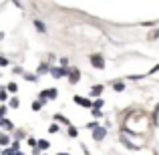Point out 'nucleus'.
<instances>
[{
    "label": "nucleus",
    "mask_w": 159,
    "mask_h": 155,
    "mask_svg": "<svg viewBox=\"0 0 159 155\" xmlns=\"http://www.w3.org/2000/svg\"><path fill=\"white\" fill-rule=\"evenodd\" d=\"M121 143H123L127 149H133V151H135V149H141V145L135 143V133L129 135V131H125V129L121 131Z\"/></svg>",
    "instance_id": "1"
},
{
    "label": "nucleus",
    "mask_w": 159,
    "mask_h": 155,
    "mask_svg": "<svg viewBox=\"0 0 159 155\" xmlns=\"http://www.w3.org/2000/svg\"><path fill=\"white\" fill-rule=\"evenodd\" d=\"M58 97V89H44V91H40V95H39V101L40 103H47V101H54V99Z\"/></svg>",
    "instance_id": "2"
},
{
    "label": "nucleus",
    "mask_w": 159,
    "mask_h": 155,
    "mask_svg": "<svg viewBox=\"0 0 159 155\" xmlns=\"http://www.w3.org/2000/svg\"><path fill=\"white\" fill-rule=\"evenodd\" d=\"M91 133H93V139L97 141V143H101V141H103V139L107 137V127H103V125H99V127L95 129V131H91Z\"/></svg>",
    "instance_id": "3"
},
{
    "label": "nucleus",
    "mask_w": 159,
    "mask_h": 155,
    "mask_svg": "<svg viewBox=\"0 0 159 155\" xmlns=\"http://www.w3.org/2000/svg\"><path fill=\"white\" fill-rule=\"evenodd\" d=\"M66 79H69L70 85H77L79 79H81V73H79V69H69V71H66Z\"/></svg>",
    "instance_id": "4"
},
{
    "label": "nucleus",
    "mask_w": 159,
    "mask_h": 155,
    "mask_svg": "<svg viewBox=\"0 0 159 155\" xmlns=\"http://www.w3.org/2000/svg\"><path fill=\"white\" fill-rule=\"evenodd\" d=\"M91 65H93L95 69H105V58H103V54H91Z\"/></svg>",
    "instance_id": "5"
},
{
    "label": "nucleus",
    "mask_w": 159,
    "mask_h": 155,
    "mask_svg": "<svg viewBox=\"0 0 159 155\" xmlns=\"http://www.w3.org/2000/svg\"><path fill=\"white\" fill-rule=\"evenodd\" d=\"M77 105H81V107H87V109H93V101L91 99H87V97H81V95H75V99H73Z\"/></svg>",
    "instance_id": "6"
},
{
    "label": "nucleus",
    "mask_w": 159,
    "mask_h": 155,
    "mask_svg": "<svg viewBox=\"0 0 159 155\" xmlns=\"http://www.w3.org/2000/svg\"><path fill=\"white\" fill-rule=\"evenodd\" d=\"M66 71H69V69H61V66H51V77H52V79H62V77H66Z\"/></svg>",
    "instance_id": "7"
},
{
    "label": "nucleus",
    "mask_w": 159,
    "mask_h": 155,
    "mask_svg": "<svg viewBox=\"0 0 159 155\" xmlns=\"http://www.w3.org/2000/svg\"><path fill=\"white\" fill-rule=\"evenodd\" d=\"M47 73H51V65L48 62H43V65H39V69H36V75H47Z\"/></svg>",
    "instance_id": "8"
},
{
    "label": "nucleus",
    "mask_w": 159,
    "mask_h": 155,
    "mask_svg": "<svg viewBox=\"0 0 159 155\" xmlns=\"http://www.w3.org/2000/svg\"><path fill=\"white\" fill-rule=\"evenodd\" d=\"M0 127H2L4 131H14V123H12V121H8V119H4L2 123H0Z\"/></svg>",
    "instance_id": "9"
},
{
    "label": "nucleus",
    "mask_w": 159,
    "mask_h": 155,
    "mask_svg": "<svg viewBox=\"0 0 159 155\" xmlns=\"http://www.w3.org/2000/svg\"><path fill=\"white\" fill-rule=\"evenodd\" d=\"M54 121H57V123H62V125H66V127H73V125H70V121L66 119L65 115H54Z\"/></svg>",
    "instance_id": "10"
},
{
    "label": "nucleus",
    "mask_w": 159,
    "mask_h": 155,
    "mask_svg": "<svg viewBox=\"0 0 159 155\" xmlns=\"http://www.w3.org/2000/svg\"><path fill=\"white\" fill-rule=\"evenodd\" d=\"M103 93V85H93L91 87V97H99Z\"/></svg>",
    "instance_id": "11"
},
{
    "label": "nucleus",
    "mask_w": 159,
    "mask_h": 155,
    "mask_svg": "<svg viewBox=\"0 0 159 155\" xmlns=\"http://www.w3.org/2000/svg\"><path fill=\"white\" fill-rule=\"evenodd\" d=\"M6 145H10V137L6 135V133H0V147H6Z\"/></svg>",
    "instance_id": "12"
},
{
    "label": "nucleus",
    "mask_w": 159,
    "mask_h": 155,
    "mask_svg": "<svg viewBox=\"0 0 159 155\" xmlns=\"http://www.w3.org/2000/svg\"><path fill=\"white\" fill-rule=\"evenodd\" d=\"M18 107H20L18 97H10V99H8V109H18Z\"/></svg>",
    "instance_id": "13"
},
{
    "label": "nucleus",
    "mask_w": 159,
    "mask_h": 155,
    "mask_svg": "<svg viewBox=\"0 0 159 155\" xmlns=\"http://www.w3.org/2000/svg\"><path fill=\"white\" fill-rule=\"evenodd\" d=\"M39 147H40V151H47V149L51 147V141L48 139H39Z\"/></svg>",
    "instance_id": "14"
},
{
    "label": "nucleus",
    "mask_w": 159,
    "mask_h": 155,
    "mask_svg": "<svg viewBox=\"0 0 159 155\" xmlns=\"http://www.w3.org/2000/svg\"><path fill=\"white\" fill-rule=\"evenodd\" d=\"M8 91H6V87H0V103H4V101H8Z\"/></svg>",
    "instance_id": "15"
},
{
    "label": "nucleus",
    "mask_w": 159,
    "mask_h": 155,
    "mask_svg": "<svg viewBox=\"0 0 159 155\" xmlns=\"http://www.w3.org/2000/svg\"><path fill=\"white\" fill-rule=\"evenodd\" d=\"M34 26H36V30H39V32H43V34L47 32V26H44V22H43V20H34Z\"/></svg>",
    "instance_id": "16"
},
{
    "label": "nucleus",
    "mask_w": 159,
    "mask_h": 155,
    "mask_svg": "<svg viewBox=\"0 0 159 155\" xmlns=\"http://www.w3.org/2000/svg\"><path fill=\"white\" fill-rule=\"evenodd\" d=\"M22 77H24V79H26V81H28V83H36V81H39V75H32V73H24V75H22Z\"/></svg>",
    "instance_id": "17"
},
{
    "label": "nucleus",
    "mask_w": 159,
    "mask_h": 155,
    "mask_svg": "<svg viewBox=\"0 0 159 155\" xmlns=\"http://www.w3.org/2000/svg\"><path fill=\"white\" fill-rule=\"evenodd\" d=\"M24 137H26V133H24L22 129H18V131H14V141H22Z\"/></svg>",
    "instance_id": "18"
},
{
    "label": "nucleus",
    "mask_w": 159,
    "mask_h": 155,
    "mask_svg": "<svg viewBox=\"0 0 159 155\" xmlns=\"http://www.w3.org/2000/svg\"><path fill=\"white\" fill-rule=\"evenodd\" d=\"M113 89H115L117 93H121V91L125 89V83H123V81H117V83H113Z\"/></svg>",
    "instance_id": "19"
},
{
    "label": "nucleus",
    "mask_w": 159,
    "mask_h": 155,
    "mask_svg": "<svg viewBox=\"0 0 159 155\" xmlns=\"http://www.w3.org/2000/svg\"><path fill=\"white\" fill-rule=\"evenodd\" d=\"M6 91H8V93H16V91H18V85H16V83H8Z\"/></svg>",
    "instance_id": "20"
},
{
    "label": "nucleus",
    "mask_w": 159,
    "mask_h": 155,
    "mask_svg": "<svg viewBox=\"0 0 159 155\" xmlns=\"http://www.w3.org/2000/svg\"><path fill=\"white\" fill-rule=\"evenodd\" d=\"M153 125H155V127L159 125V105L155 107V111H153Z\"/></svg>",
    "instance_id": "21"
},
{
    "label": "nucleus",
    "mask_w": 159,
    "mask_h": 155,
    "mask_svg": "<svg viewBox=\"0 0 159 155\" xmlns=\"http://www.w3.org/2000/svg\"><path fill=\"white\" fill-rule=\"evenodd\" d=\"M91 115H93L95 119H101V117H103V111H101V109H91Z\"/></svg>",
    "instance_id": "22"
},
{
    "label": "nucleus",
    "mask_w": 159,
    "mask_h": 155,
    "mask_svg": "<svg viewBox=\"0 0 159 155\" xmlns=\"http://www.w3.org/2000/svg\"><path fill=\"white\" fill-rule=\"evenodd\" d=\"M43 105L44 103H40L39 99H36V101H32V111H40V109H43Z\"/></svg>",
    "instance_id": "23"
},
{
    "label": "nucleus",
    "mask_w": 159,
    "mask_h": 155,
    "mask_svg": "<svg viewBox=\"0 0 159 155\" xmlns=\"http://www.w3.org/2000/svg\"><path fill=\"white\" fill-rule=\"evenodd\" d=\"M10 149H12L14 153H18V151H20V141H12V143H10Z\"/></svg>",
    "instance_id": "24"
},
{
    "label": "nucleus",
    "mask_w": 159,
    "mask_h": 155,
    "mask_svg": "<svg viewBox=\"0 0 159 155\" xmlns=\"http://www.w3.org/2000/svg\"><path fill=\"white\" fill-rule=\"evenodd\" d=\"M103 105H105V101H103V99H97V101H93V109H103Z\"/></svg>",
    "instance_id": "25"
},
{
    "label": "nucleus",
    "mask_w": 159,
    "mask_h": 155,
    "mask_svg": "<svg viewBox=\"0 0 159 155\" xmlns=\"http://www.w3.org/2000/svg\"><path fill=\"white\" fill-rule=\"evenodd\" d=\"M6 113H8V107L6 105H0V117L2 119H6Z\"/></svg>",
    "instance_id": "26"
},
{
    "label": "nucleus",
    "mask_w": 159,
    "mask_h": 155,
    "mask_svg": "<svg viewBox=\"0 0 159 155\" xmlns=\"http://www.w3.org/2000/svg\"><path fill=\"white\" fill-rule=\"evenodd\" d=\"M12 73H14V75H24V69L16 65V66H12Z\"/></svg>",
    "instance_id": "27"
},
{
    "label": "nucleus",
    "mask_w": 159,
    "mask_h": 155,
    "mask_svg": "<svg viewBox=\"0 0 159 155\" xmlns=\"http://www.w3.org/2000/svg\"><path fill=\"white\" fill-rule=\"evenodd\" d=\"M66 133H69V137H77L79 135V131L75 127H69V129H66Z\"/></svg>",
    "instance_id": "28"
},
{
    "label": "nucleus",
    "mask_w": 159,
    "mask_h": 155,
    "mask_svg": "<svg viewBox=\"0 0 159 155\" xmlns=\"http://www.w3.org/2000/svg\"><path fill=\"white\" fill-rule=\"evenodd\" d=\"M58 65H61V69H69V58H61Z\"/></svg>",
    "instance_id": "29"
},
{
    "label": "nucleus",
    "mask_w": 159,
    "mask_h": 155,
    "mask_svg": "<svg viewBox=\"0 0 159 155\" xmlns=\"http://www.w3.org/2000/svg\"><path fill=\"white\" fill-rule=\"evenodd\" d=\"M97 127H99V123H97V121H91V123L87 125V129H89V131H95Z\"/></svg>",
    "instance_id": "30"
},
{
    "label": "nucleus",
    "mask_w": 159,
    "mask_h": 155,
    "mask_svg": "<svg viewBox=\"0 0 159 155\" xmlns=\"http://www.w3.org/2000/svg\"><path fill=\"white\" fill-rule=\"evenodd\" d=\"M28 145H30V149H34V147H39V141H36L34 137H30V139H28Z\"/></svg>",
    "instance_id": "31"
},
{
    "label": "nucleus",
    "mask_w": 159,
    "mask_h": 155,
    "mask_svg": "<svg viewBox=\"0 0 159 155\" xmlns=\"http://www.w3.org/2000/svg\"><path fill=\"white\" fill-rule=\"evenodd\" d=\"M48 131H51V133H58V123H52L51 127H48Z\"/></svg>",
    "instance_id": "32"
},
{
    "label": "nucleus",
    "mask_w": 159,
    "mask_h": 155,
    "mask_svg": "<svg viewBox=\"0 0 159 155\" xmlns=\"http://www.w3.org/2000/svg\"><path fill=\"white\" fill-rule=\"evenodd\" d=\"M2 66H8V58L6 57H0V69Z\"/></svg>",
    "instance_id": "33"
},
{
    "label": "nucleus",
    "mask_w": 159,
    "mask_h": 155,
    "mask_svg": "<svg viewBox=\"0 0 159 155\" xmlns=\"http://www.w3.org/2000/svg\"><path fill=\"white\" fill-rule=\"evenodd\" d=\"M149 39H159V28H155V30L149 34Z\"/></svg>",
    "instance_id": "34"
},
{
    "label": "nucleus",
    "mask_w": 159,
    "mask_h": 155,
    "mask_svg": "<svg viewBox=\"0 0 159 155\" xmlns=\"http://www.w3.org/2000/svg\"><path fill=\"white\" fill-rule=\"evenodd\" d=\"M2 155H14V151L8 147V149H2Z\"/></svg>",
    "instance_id": "35"
},
{
    "label": "nucleus",
    "mask_w": 159,
    "mask_h": 155,
    "mask_svg": "<svg viewBox=\"0 0 159 155\" xmlns=\"http://www.w3.org/2000/svg\"><path fill=\"white\" fill-rule=\"evenodd\" d=\"M32 155H43V151H40V147H34V149H32Z\"/></svg>",
    "instance_id": "36"
},
{
    "label": "nucleus",
    "mask_w": 159,
    "mask_h": 155,
    "mask_svg": "<svg viewBox=\"0 0 159 155\" xmlns=\"http://www.w3.org/2000/svg\"><path fill=\"white\" fill-rule=\"evenodd\" d=\"M4 39V32H0V40H2Z\"/></svg>",
    "instance_id": "37"
},
{
    "label": "nucleus",
    "mask_w": 159,
    "mask_h": 155,
    "mask_svg": "<svg viewBox=\"0 0 159 155\" xmlns=\"http://www.w3.org/2000/svg\"><path fill=\"white\" fill-rule=\"evenodd\" d=\"M14 155H24V153H22V151H18V153H14Z\"/></svg>",
    "instance_id": "38"
},
{
    "label": "nucleus",
    "mask_w": 159,
    "mask_h": 155,
    "mask_svg": "<svg viewBox=\"0 0 159 155\" xmlns=\"http://www.w3.org/2000/svg\"><path fill=\"white\" fill-rule=\"evenodd\" d=\"M57 155H69V153H57Z\"/></svg>",
    "instance_id": "39"
},
{
    "label": "nucleus",
    "mask_w": 159,
    "mask_h": 155,
    "mask_svg": "<svg viewBox=\"0 0 159 155\" xmlns=\"http://www.w3.org/2000/svg\"><path fill=\"white\" fill-rule=\"evenodd\" d=\"M0 155H2V147H0Z\"/></svg>",
    "instance_id": "40"
},
{
    "label": "nucleus",
    "mask_w": 159,
    "mask_h": 155,
    "mask_svg": "<svg viewBox=\"0 0 159 155\" xmlns=\"http://www.w3.org/2000/svg\"><path fill=\"white\" fill-rule=\"evenodd\" d=\"M43 155H44V153H43Z\"/></svg>",
    "instance_id": "41"
}]
</instances>
